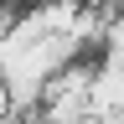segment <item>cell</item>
I'll return each instance as SVG.
<instances>
[{"label":"cell","mask_w":124,"mask_h":124,"mask_svg":"<svg viewBox=\"0 0 124 124\" xmlns=\"http://www.w3.org/2000/svg\"><path fill=\"white\" fill-rule=\"evenodd\" d=\"M98 62H114V67H124V10L103 16V41H98Z\"/></svg>","instance_id":"3957f363"},{"label":"cell","mask_w":124,"mask_h":124,"mask_svg":"<svg viewBox=\"0 0 124 124\" xmlns=\"http://www.w3.org/2000/svg\"><path fill=\"white\" fill-rule=\"evenodd\" d=\"M93 67H98V62H83V57L67 62V67L46 83L36 119L41 124H83L88 119V98H93Z\"/></svg>","instance_id":"6da1fadb"},{"label":"cell","mask_w":124,"mask_h":124,"mask_svg":"<svg viewBox=\"0 0 124 124\" xmlns=\"http://www.w3.org/2000/svg\"><path fill=\"white\" fill-rule=\"evenodd\" d=\"M88 119H98V124H124V67H114V62H98V67H93Z\"/></svg>","instance_id":"7a4b0ae2"},{"label":"cell","mask_w":124,"mask_h":124,"mask_svg":"<svg viewBox=\"0 0 124 124\" xmlns=\"http://www.w3.org/2000/svg\"><path fill=\"white\" fill-rule=\"evenodd\" d=\"M10 114H16V103H10V88H5V78H0V124H5Z\"/></svg>","instance_id":"277c9868"}]
</instances>
